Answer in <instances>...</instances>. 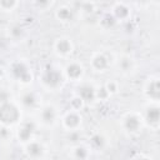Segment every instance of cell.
Masks as SVG:
<instances>
[{
  "instance_id": "1f68e13d",
  "label": "cell",
  "mask_w": 160,
  "mask_h": 160,
  "mask_svg": "<svg viewBox=\"0 0 160 160\" xmlns=\"http://www.w3.org/2000/svg\"><path fill=\"white\" fill-rule=\"evenodd\" d=\"M76 1H78V0H76Z\"/></svg>"
},
{
  "instance_id": "ba28073f",
  "label": "cell",
  "mask_w": 160,
  "mask_h": 160,
  "mask_svg": "<svg viewBox=\"0 0 160 160\" xmlns=\"http://www.w3.org/2000/svg\"><path fill=\"white\" fill-rule=\"evenodd\" d=\"M21 109H25V110H38L41 105V96L38 91L35 90H30V89H26V90H22L19 95V102Z\"/></svg>"
},
{
  "instance_id": "8fae6325",
  "label": "cell",
  "mask_w": 160,
  "mask_h": 160,
  "mask_svg": "<svg viewBox=\"0 0 160 160\" xmlns=\"http://www.w3.org/2000/svg\"><path fill=\"white\" fill-rule=\"evenodd\" d=\"M61 126L66 130V131H71V130H79L82 125V116L80 114L79 110H69L66 111L61 118Z\"/></svg>"
},
{
  "instance_id": "e0dca14e",
  "label": "cell",
  "mask_w": 160,
  "mask_h": 160,
  "mask_svg": "<svg viewBox=\"0 0 160 160\" xmlns=\"http://www.w3.org/2000/svg\"><path fill=\"white\" fill-rule=\"evenodd\" d=\"M86 145L89 146V149L91 150V152H100L104 151L108 146V139L102 132H94L90 135V138L88 139Z\"/></svg>"
},
{
  "instance_id": "ac0fdd59",
  "label": "cell",
  "mask_w": 160,
  "mask_h": 160,
  "mask_svg": "<svg viewBox=\"0 0 160 160\" xmlns=\"http://www.w3.org/2000/svg\"><path fill=\"white\" fill-rule=\"evenodd\" d=\"M115 19L119 21H129L130 18H131V10L130 8L125 4V2H115L111 8V11H110Z\"/></svg>"
},
{
  "instance_id": "52a82bcc",
  "label": "cell",
  "mask_w": 160,
  "mask_h": 160,
  "mask_svg": "<svg viewBox=\"0 0 160 160\" xmlns=\"http://www.w3.org/2000/svg\"><path fill=\"white\" fill-rule=\"evenodd\" d=\"M142 120L145 126L152 129V130H158L160 126V108H159V102H154V101H149V104L145 105L144 111L141 112Z\"/></svg>"
},
{
  "instance_id": "f1b7e54d",
  "label": "cell",
  "mask_w": 160,
  "mask_h": 160,
  "mask_svg": "<svg viewBox=\"0 0 160 160\" xmlns=\"http://www.w3.org/2000/svg\"><path fill=\"white\" fill-rule=\"evenodd\" d=\"M34 4L40 10H48L51 6L52 0H34Z\"/></svg>"
},
{
  "instance_id": "f546056e",
  "label": "cell",
  "mask_w": 160,
  "mask_h": 160,
  "mask_svg": "<svg viewBox=\"0 0 160 160\" xmlns=\"http://www.w3.org/2000/svg\"><path fill=\"white\" fill-rule=\"evenodd\" d=\"M85 104H84V101L76 95L74 99H71V101H70V108L72 109V110H79L80 111V109L84 106Z\"/></svg>"
},
{
  "instance_id": "4316f807",
  "label": "cell",
  "mask_w": 160,
  "mask_h": 160,
  "mask_svg": "<svg viewBox=\"0 0 160 160\" xmlns=\"http://www.w3.org/2000/svg\"><path fill=\"white\" fill-rule=\"evenodd\" d=\"M9 34L12 39H19L24 35V28L20 26V24H14L9 29Z\"/></svg>"
},
{
  "instance_id": "8992f818",
  "label": "cell",
  "mask_w": 160,
  "mask_h": 160,
  "mask_svg": "<svg viewBox=\"0 0 160 160\" xmlns=\"http://www.w3.org/2000/svg\"><path fill=\"white\" fill-rule=\"evenodd\" d=\"M38 130V122L34 120H20V122L16 125V130L14 131L15 138L18 139V141L24 145L25 142L30 141L31 139L35 138Z\"/></svg>"
},
{
  "instance_id": "3957f363",
  "label": "cell",
  "mask_w": 160,
  "mask_h": 160,
  "mask_svg": "<svg viewBox=\"0 0 160 160\" xmlns=\"http://www.w3.org/2000/svg\"><path fill=\"white\" fill-rule=\"evenodd\" d=\"M10 76L21 85H30L32 82L34 75L31 71L30 65L25 60H14L9 66Z\"/></svg>"
},
{
  "instance_id": "30bf717a",
  "label": "cell",
  "mask_w": 160,
  "mask_h": 160,
  "mask_svg": "<svg viewBox=\"0 0 160 160\" xmlns=\"http://www.w3.org/2000/svg\"><path fill=\"white\" fill-rule=\"evenodd\" d=\"M64 76L66 80L72 82H80L85 75V68L80 61H69L64 69Z\"/></svg>"
},
{
  "instance_id": "484cf974",
  "label": "cell",
  "mask_w": 160,
  "mask_h": 160,
  "mask_svg": "<svg viewBox=\"0 0 160 160\" xmlns=\"http://www.w3.org/2000/svg\"><path fill=\"white\" fill-rule=\"evenodd\" d=\"M81 138H82V135H81L80 129H79V130L68 131V138H66V140H68V142H69L70 145H75V144H79V142L81 141Z\"/></svg>"
},
{
  "instance_id": "7a4b0ae2",
  "label": "cell",
  "mask_w": 160,
  "mask_h": 160,
  "mask_svg": "<svg viewBox=\"0 0 160 160\" xmlns=\"http://www.w3.org/2000/svg\"><path fill=\"white\" fill-rule=\"evenodd\" d=\"M21 120V108L12 100H5L0 102V124L14 126Z\"/></svg>"
},
{
  "instance_id": "cb8c5ba5",
  "label": "cell",
  "mask_w": 160,
  "mask_h": 160,
  "mask_svg": "<svg viewBox=\"0 0 160 160\" xmlns=\"http://www.w3.org/2000/svg\"><path fill=\"white\" fill-rule=\"evenodd\" d=\"M110 92L106 90V88L104 85L96 86V91H95V98L96 101H106L108 99H110Z\"/></svg>"
},
{
  "instance_id": "9c48e42d",
  "label": "cell",
  "mask_w": 160,
  "mask_h": 160,
  "mask_svg": "<svg viewBox=\"0 0 160 160\" xmlns=\"http://www.w3.org/2000/svg\"><path fill=\"white\" fill-rule=\"evenodd\" d=\"M22 149H24L25 156L29 159H44L48 152L45 144L35 138L31 139L30 141L25 142L22 145Z\"/></svg>"
},
{
  "instance_id": "44dd1931",
  "label": "cell",
  "mask_w": 160,
  "mask_h": 160,
  "mask_svg": "<svg viewBox=\"0 0 160 160\" xmlns=\"http://www.w3.org/2000/svg\"><path fill=\"white\" fill-rule=\"evenodd\" d=\"M116 24H118V20L115 19V16L111 12H105L100 18V25H101L102 29H106V30L112 29V28L116 26Z\"/></svg>"
},
{
  "instance_id": "4dcf8cb0",
  "label": "cell",
  "mask_w": 160,
  "mask_h": 160,
  "mask_svg": "<svg viewBox=\"0 0 160 160\" xmlns=\"http://www.w3.org/2000/svg\"><path fill=\"white\" fill-rule=\"evenodd\" d=\"M134 2L139 6V8H148L152 4V0H134Z\"/></svg>"
},
{
  "instance_id": "5b68a950",
  "label": "cell",
  "mask_w": 160,
  "mask_h": 160,
  "mask_svg": "<svg viewBox=\"0 0 160 160\" xmlns=\"http://www.w3.org/2000/svg\"><path fill=\"white\" fill-rule=\"evenodd\" d=\"M38 111V124L50 128L60 120V111L54 104H41Z\"/></svg>"
},
{
  "instance_id": "277c9868",
  "label": "cell",
  "mask_w": 160,
  "mask_h": 160,
  "mask_svg": "<svg viewBox=\"0 0 160 160\" xmlns=\"http://www.w3.org/2000/svg\"><path fill=\"white\" fill-rule=\"evenodd\" d=\"M145 124L141 116V112L138 111H128L121 118V128L128 135H138L142 131Z\"/></svg>"
},
{
  "instance_id": "7402d4cb",
  "label": "cell",
  "mask_w": 160,
  "mask_h": 160,
  "mask_svg": "<svg viewBox=\"0 0 160 160\" xmlns=\"http://www.w3.org/2000/svg\"><path fill=\"white\" fill-rule=\"evenodd\" d=\"M79 1V9L84 15H90L95 11V4L91 0H78Z\"/></svg>"
},
{
  "instance_id": "5bb4252c",
  "label": "cell",
  "mask_w": 160,
  "mask_h": 160,
  "mask_svg": "<svg viewBox=\"0 0 160 160\" xmlns=\"http://www.w3.org/2000/svg\"><path fill=\"white\" fill-rule=\"evenodd\" d=\"M111 65V60L104 51H96L90 58V68L95 72H105L109 70Z\"/></svg>"
},
{
  "instance_id": "603a6c76",
  "label": "cell",
  "mask_w": 160,
  "mask_h": 160,
  "mask_svg": "<svg viewBox=\"0 0 160 160\" xmlns=\"http://www.w3.org/2000/svg\"><path fill=\"white\" fill-rule=\"evenodd\" d=\"M11 128L12 126L0 124V141H10L11 140V138L14 136V131Z\"/></svg>"
},
{
  "instance_id": "2e32d148",
  "label": "cell",
  "mask_w": 160,
  "mask_h": 160,
  "mask_svg": "<svg viewBox=\"0 0 160 160\" xmlns=\"http://www.w3.org/2000/svg\"><path fill=\"white\" fill-rule=\"evenodd\" d=\"M95 91H96V86L94 84L82 81L76 89V95L84 101V104H92L96 101Z\"/></svg>"
},
{
  "instance_id": "d6986e66",
  "label": "cell",
  "mask_w": 160,
  "mask_h": 160,
  "mask_svg": "<svg viewBox=\"0 0 160 160\" xmlns=\"http://www.w3.org/2000/svg\"><path fill=\"white\" fill-rule=\"evenodd\" d=\"M69 156L72 159H76V160H85V159H89L91 156V150L89 149V146L86 144L79 142V144L71 145Z\"/></svg>"
},
{
  "instance_id": "9a60e30c",
  "label": "cell",
  "mask_w": 160,
  "mask_h": 160,
  "mask_svg": "<svg viewBox=\"0 0 160 160\" xmlns=\"http://www.w3.org/2000/svg\"><path fill=\"white\" fill-rule=\"evenodd\" d=\"M52 48H54L55 54L60 58H68L74 51V44H72L71 39H69L68 36L56 38L55 41H54Z\"/></svg>"
},
{
  "instance_id": "ffe728a7",
  "label": "cell",
  "mask_w": 160,
  "mask_h": 160,
  "mask_svg": "<svg viewBox=\"0 0 160 160\" xmlns=\"http://www.w3.org/2000/svg\"><path fill=\"white\" fill-rule=\"evenodd\" d=\"M75 16V11L74 9H71L70 6L68 5H62V6H59L56 10H55V18L56 20H59L60 22H70Z\"/></svg>"
},
{
  "instance_id": "6da1fadb",
  "label": "cell",
  "mask_w": 160,
  "mask_h": 160,
  "mask_svg": "<svg viewBox=\"0 0 160 160\" xmlns=\"http://www.w3.org/2000/svg\"><path fill=\"white\" fill-rule=\"evenodd\" d=\"M65 80L66 79L64 76L62 69L58 68L56 65H48L40 75V82H41L42 88L51 90V91L61 89Z\"/></svg>"
},
{
  "instance_id": "7c38bea8",
  "label": "cell",
  "mask_w": 160,
  "mask_h": 160,
  "mask_svg": "<svg viewBox=\"0 0 160 160\" xmlns=\"http://www.w3.org/2000/svg\"><path fill=\"white\" fill-rule=\"evenodd\" d=\"M142 92H144L145 98L149 101L159 102V99H160V79H159L158 75H152L145 81Z\"/></svg>"
},
{
  "instance_id": "4fadbf2b",
  "label": "cell",
  "mask_w": 160,
  "mask_h": 160,
  "mask_svg": "<svg viewBox=\"0 0 160 160\" xmlns=\"http://www.w3.org/2000/svg\"><path fill=\"white\" fill-rule=\"evenodd\" d=\"M114 65L122 75H130L136 69V60L129 54H119L114 59Z\"/></svg>"
},
{
  "instance_id": "83f0119b",
  "label": "cell",
  "mask_w": 160,
  "mask_h": 160,
  "mask_svg": "<svg viewBox=\"0 0 160 160\" xmlns=\"http://www.w3.org/2000/svg\"><path fill=\"white\" fill-rule=\"evenodd\" d=\"M104 86L106 88V90L110 92V95H115L119 92V84L115 80H109L106 84H104Z\"/></svg>"
},
{
  "instance_id": "d4e9b609",
  "label": "cell",
  "mask_w": 160,
  "mask_h": 160,
  "mask_svg": "<svg viewBox=\"0 0 160 160\" xmlns=\"http://www.w3.org/2000/svg\"><path fill=\"white\" fill-rule=\"evenodd\" d=\"M18 4H19V0H0V9L2 11L10 12L18 8Z\"/></svg>"
}]
</instances>
